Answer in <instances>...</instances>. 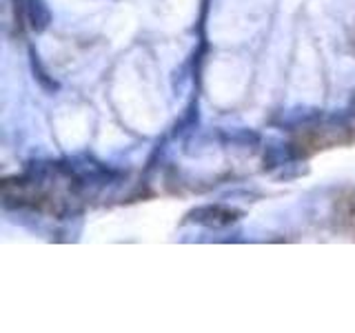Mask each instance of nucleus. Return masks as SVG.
Returning a JSON list of instances; mask_svg holds the SVG:
<instances>
[{
    "mask_svg": "<svg viewBox=\"0 0 355 333\" xmlns=\"http://www.w3.org/2000/svg\"><path fill=\"white\" fill-rule=\"evenodd\" d=\"M240 216L242 214L238 209L222 207V205H205V207H198L193 211H189L187 220L196 222V225L211 227V229H222V227L233 225V222H238Z\"/></svg>",
    "mask_w": 355,
    "mask_h": 333,
    "instance_id": "nucleus-1",
    "label": "nucleus"
},
{
    "mask_svg": "<svg viewBox=\"0 0 355 333\" xmlns=\"http://www.w3.org/2000/svg\"><path fill=\"white\" fill-rule=\"evenodd\" d=\"M18 7L22 9V16H25L27 25L36 33H40L49 27L51 11H49L44 0H18Z\"/></svg>",
    "mask_w": 355,
    "mask_h": 333,
    "instance_id": "nucleus-2",
    "label": "nucleus"
},
{
    "mask_svg": "<svg viewBox=\"0 0 355 333\" xmlns=\"http://www.w3.org/2000/svg\"><path fill=\"white\" fill-rule=\"evenodd\" d=\"M31 62H33V74L38 76V80H40L44 87H47V89H58L55 85L47 83V71H44L42 67H40V62H38V53H33V51H31Z\"/></svg>",
    "mask_w": 355,
    "mask_h": 333,
    "instance_id": "nucleus-3",
    "label": "nucleus"
}]
</instances>
